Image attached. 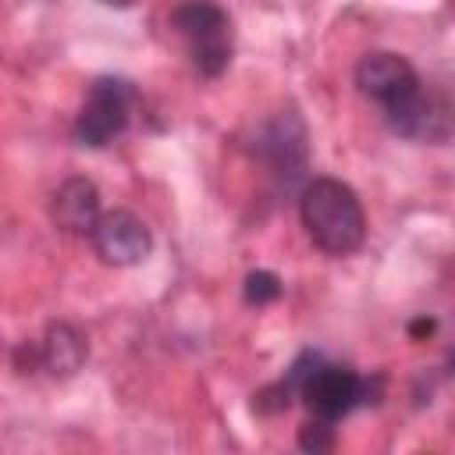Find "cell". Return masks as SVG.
I'll return each instance as SVG.
<instances>
[{
  "label": "cell",
  "mask_w": 455,
  "mask_h": 455,
  "mask_svg": "<svg viewBox=\"0 0 455 455\" xmlns=\"http://www.w3.org/2000/svg\"><path fill=\"white\" fill-rule=\"evenodd\" d=\"M355 85L384 114V124L402 139H448V107L444 100L423 89L419 71L391 50H373L355 64Z\"/></svg>",
  "instance_id": "cell-1"
},
{
  "label": "cell",
  "mask_w": 455,
  "mask_h": 455,
  "mask_svg": "<svg viewBox=\"0 0 455 455\" xmlns=\"http://www.w3.org/2000/svg\"><path fill=\"white\" fill-rule=\"evenodd\" d=\"M299 217L313 245L327 256H352L366 242L363 203L338 178H313L299 196Z\"/></svg>",
  "instance_id": "cell-2"
},
{
  "label": "cell",
  "mask_w": 455,
  "mask_h": 455,
  "mask_svg": "<svg viewBox=\"0 0 455 455\" xmlns=\"http://www.w3.org/2000/svg\"><path fill=\"white\" fill-rule=\"evenodd\" d=\"M284 387L291 395H299L306 402V409L323 419V423H338L345 419L355 405L370 402V380H363L352 366L341 363H327L316 352H302L288 373L281 377Z\"/></svg>",
  "instance_id": "cell-3"
},
{
  "label": "cell",
  "mask_w": 455,
  "mask_h": 455,
  "mask_svg": "<svg viewBox=\"0 0 455 455\" xmlns=\"http://www.w3.org/2000/svg\"><path fill=\"white\" fill-rule=\"evenodd\" d=\"M171 25L181 36L192 68L203 78H217L228 71L235 53V28L217 0H181L171 11Z\"/></svg>",
  "instance_id": "cell-4"
},
{
  "label": "cell",
  "mask_w": 455,
  "mask_h": 455,
  "mask_svg": "<svg viewBox=\"0 0 455 455\" xmlns=\"http://www.w3.org/2000/svg\"><path fill=\"white\" fill-rule=\"evenodd\" d=\"M132 100H135L132 82L114 78V75L96 78L89 85V96L82 100V107L75 114V139L82 146H92V149L110 146L128 128Z\"/></svg>",
  "instance_id": "cell-5"
},
{
  "label": "cell",
  "mask_w": 455,
  "mask_h": 455,
  "mask_svg": "<svg viewBox=\"0 0 455 455\" xmlns=\"http://www.w3.org/2000/svg\"><path fill=\"white\" fill-rule=\"evenodd\" d=\"M92 249L110 267H135L153 252V235L146 220L132 210H107L100 213L96 228L89 231Z\"/></svg>",
  "instance_id": "cell-6"
},
{
  "label": "cell",
  "mask_w": 455,
  "mask_h": 455,
  "mask_svg": "<svg viewBox=\"0 0 455 455\" xmlns=\"http://www.w3.org/2000/svg\"><path fill=\"white\" fill-rule=\"evenodd\" d=\"M100 192L89 178H68L60 181V188L53 192V203H50V217L60 231L68 235H89L100 220Z\"/></svg>",
  "instance_id": "cell-7"
},
{
  "label": "cell",
  "mask_w": 455,
  "mask_h": 455,
  "mask_svg": "<svg viewBox=\"0 0 455 455\" xmlns=\"http://www.w3.org/2000/svg\"><path fill=\"white\" fill-rule=\"evenodd\" d=\"M85 355H89V341H85V334H82L78 327H71V323H50L46 334H43V341H39V348H36V359H39L53 377H71V373H78L82 363H85Z\"/></svg>",
  "instance_id": "cell-8"
},
{
  "label": "cell",
  "mask_w": 455,
  "mask_h": 455,
  "mask_svg": "<svg viewBox=\"0 0 455 455\" xmlns=\"http://www.w3.org/2000/svg\"><path fill=\"white\" fill-rule=\"evenodd\" d=\"M242 295H245L249 306H267V302H274L281 295V277L270 274V270H252L245 277V284H242Z\"/></svg>",
  "instance_id": "cell-9"
},
{
  "label": "cell",
  "mask_w": 455,
  "mask_h": 455,
  "mask_svg": "<svg viewBox=\"0 0 455 455\" xmlns=\"http://www.w3.org/2000/svg\"><path fill=\"white\" fill-rule=\"evenodd\" d=\"M299 448H306V451H327V448H334V423H323L316 416L309 423H302Z\"/></svg>",
  "instance_id": "cell-10"
},
{
  "label": "cell",
  "mask_w": 455,
  "mask_h": 455,
  "mask_svg": "<svg viewBox=\"0 0 455 455\" xmlns=\"http://www.w3.org/2000/svg\"><path fill=\"white\" fill-rule=\"evenodd\" d=\"M100 4H107V7H121V11H124V7H132L135 0H100Z\"/></svg>",
  "instance_id": "cell-11"
}]
</instances>
